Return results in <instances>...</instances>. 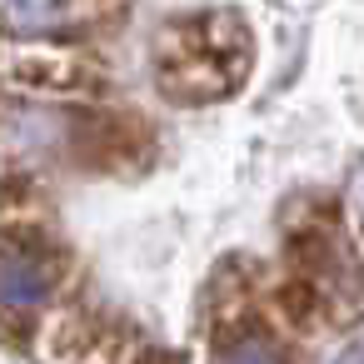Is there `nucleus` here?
Returning a JSON list of instances; mask_svg holds the SVG:
<instances>
[{
  "label": "nucleus",
  "mask_w": 364,
  "mask_h": 364,
  "mask_svg": "<svg viewBox=\"0 0 364 364\" xmlns=\"http://www.w3.org/2000/svg\"><path fill=\"white\" fill-rule=\"evenodd\" d=\"M255 70V36L235 11L175 16L155 41V85L170 105H215Z\"/></svg>",
  "instance_id": "f257e3e1"
},
{
  "label": "nucleus",
  "mask_w": 364,
  "mask_h": 364,
  "mask_svg": "<svg viewBox=\"0 0 364 364\" xmlns=\"http://www.w3.org/2000/svg\"><path fill=\"white\" fill-rule=\"evenodd\" d=\"M6 80L21 95H46V100H100L105 95V65L85 46H65V41H11Z\"/></svg>",
  "instance_id": "f03ea898"
},
{
  "label": "nucleus",
  "mask_w": 364,
  "mask_h": 364,
  "mask_svg": "<svg viewBox=\"0 0 364 364\" xmlns=\"http://www.w3.org/2000/svg\"><path fill=\"white\" fill-rule=\"evenodd\" d=\"M70 150L85 170H140L150 165L155 155V135L140 115H125V110H105V115H85L75 130H70Z\"/></svg>",
  "instance_id": "7ed1b4c3"
},
{
  "label": "nucleus",
  "mask_w": 364,
  "mask_h": 364,
  "mask_svg": "<svg viewBox=\"0 0 364 364\" xmlns=\"http://www.w3.org/2000/svg\"><path fill=\"white\" fill-rule=\"evenodd\" d=\"M46 354L55 364H130L125 329L115 319H100L90 309H60L46 324Z\"/></svg>",
  "instance_id": "20e7f679"
},
{
  "label": "nucleus",
  "mask_w": 364,
  "mask_h": 364,
  "mask_svg": "<svg viewBox=\"0 0 364 364\" xmlns=\"http://www.w3.org/2000/svg\"><path fill=\"white\" fill-rule=\"evenodd\" d=\"M269 309H274V319H279L284 329L304 334V329H314L319 314H324V284L309 279V274H284V279L269 289Z\"/></svg>",
  "instance_id": "39448f33"
},
{
  "label": "nucleus",
  "mask_w": 364,
  "mask_h": 364,
  "mask_svg": "<svg viewBox=\"0 0 364 364\" xmlns=\"http://www.w3.org/2000/svg\"><path fill=\"white\" fill-rule=\"evenodd\" d=\"M284 259H289V274L319 279V274L329 269V235H324V230H299V235L289 240Z\"/></svg>",
  "instance_id": "423d86ee"
},
{
  "label": "nucleus",
  "mask_w": 364,
  "mask_h": 364,
  "mask_svg": "<svg viewBox=\"0 0 364 364\" xmlns=\"http://www.w3.org/2000/svg\"><path fill=\"white\" fill-rule=\"evenodd\" d=\"M70 11H80V16H110V11H120L125 0H65Z\"/></svg>",
  "instance_id": "0eeeda50"
},
{
  "label": "nucleus",
  "mask_w": 364,
  "mask_h": 364,
  "mask_svg": "<svg viewBox=\"0 0 364 364\" xmlns=\"http://www.w3.org/2000/svg\"><path fill=\"white\" fill-rule=\"evenodd\" d=\"M130 364H180V354H170V349H135Z\"/></svg>",
  "instance_id": "6e6552de"
}]
</instances>
